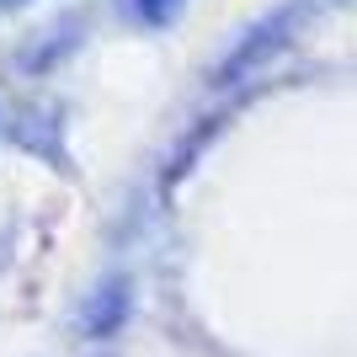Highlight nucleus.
Returning <instances> with one entry per match:
<instances>
[{"label":"nucleus","instance_id":"obj_1","mask_svg":"<svg viewBox=\"0 0 357 357\" xmlns=\"http://www.w3.org/2000/svg\"><path fill=\"white\" fill-rule=\"evenodd\" d=\"M176 6H181V0H128V11H134L139 22H171Z\"/></svg>","mask_w":357,"mask_h":357},{"label":"nucleus","instance_id":"obj_2","mask_svg":"<svg viewBox=\"0 0 357 357\" xmlns=\"http://www.w3.org/2000/svg\"><path fill=\"white\" fill-rule=\"evenodd\" d=\"M0 6H27V0H0Z\"/></svg>","mask_w":357,"mask_h":357}]
</instances>
